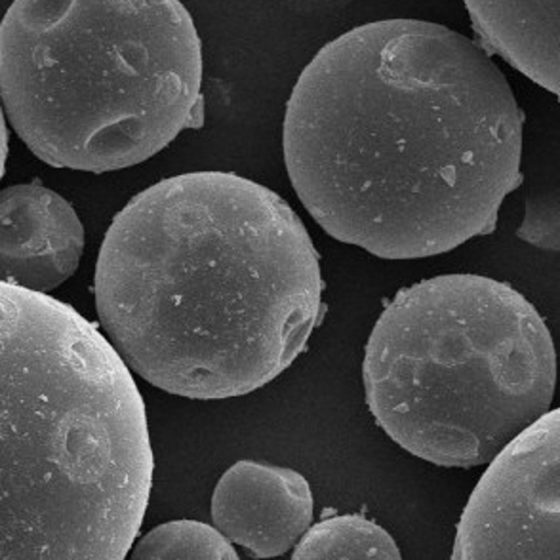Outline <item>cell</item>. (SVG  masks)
Listing matches in <instances>:
<instances>
[{
    "label": "cell",
    "instance_id": "ba28073f",
    "mask_svg": "<svg viewBox=\"0 0 560 560\" xmlns=\"http://www.w3.org/2000/svg\"><path fill=\"white\" fill-rule=\"evenodd\" d=\"M84 229L73 207L38 182L2 191V282L48 294L79 269Z\"/></svg>",
    "mask_w": 560,
    "mask_h": 560
},
{
    "label": "cell",
    "instance_id": "8fae6325",
    "mask_svg": "<svg viewBox=\"0 0 560 560\" xmlns=\"http://www.w3.org/2000/svg\"><path fill=\"white\" fill-rule=\"evenodd\" d=\"M128 560H241L215 526L172 521L156 526L132 547Z\"/></svg>",
    "mask_w": 560,
    "mask_h": 560
},
{
    "label": "cell",
    "instance_id": "7a4b0ae2",
    "mask_svg": "<svg viewBox=\"0 0 560 560\" xmlns=\"http://www.w3.org/2000/svg\"><path fill=\"white\" fill-rule=\"evenodd\" d=\"M94 288L126 364L197 400L273 382L323 310L302 220L277 192L229 172L182 174L136 195L105 235Z\"/></svg>",
    "mask_w": 560,
    "mask_h": 560
},
{
    "label": "cell",
    "instance_id": "4fadbf2b",
    "mask_svg": "<svg viewBox=\"0 0 560 560\" xmlns=\"http://www.w3.org/2000/svg\"><path fill=\"white\" fill-rule=\"evenodd\" d=\"M302 7L311 8V10H336L351 4L353 0H298Z\"/></svg>",
    "mask_w": 560,
    "mask_h": 560
},
{
    "label": "cell",
    "instance_id": "5b68a950",
    "mask_svg": "<svg viewBox=\"0 0 560 560\" xmlns=\"http://www.w3.org/2000/svg\"><path fill=\"white\" fill-rule=\"evenodd\" d=\"M362 376L370 412L398 446L443 467H479L549 413L557 353L515 288L444 275L385 307Z\"/></svg>",
    "mask_w": 560,
    "mask_h": 560
},
{
    "label": "cell",
    "instance_id": "9c48e42d",
    "mask_svg": "<svg viewBox=\"0 0 560 560\" xmlns=\"http://www.w3.org/2000/svg\"><path fill=\"white\" fill-rule=\"evenodd\" d=\"M488 46L560 100V0H464Z\"/></svg>",
    "mask_w": 560,
    "mask_h": 560
},
{
    "label": "cell",
    "instance_id": "8992f818",
    "mask_svg": "<svg viewBox=\"0 0 560 560\" xmlns=\"http://www.w3.org/2000/svg\"><path fill=\"white\" fill-rule=\"evenodd\" d=\"M452 560H560V408L490 464L457 524Z\"/></svg>",
    "mask_w": 560,
    "mask_h": 560
},
{
    "label": "cell",
    "instance_id": "52a82bcc",
    "mask_svg": "<svg viewBox=\"0 0 560 560\" xmlns=\"http://www.w3.org/2000/svg\"><path fill=\"white\" fill-rule=\"evenodd\" d=\"M307 479L288 467L243 459L212 494V523L254 559H275L302 541L313 521Z\"/></svg>",
    "mask_w": 560,
    "mask_h": 560
},
{
    "label": "cell",
    "instance_id": "6da1fadb",
    "mask_svg": "<svg viewBox=\"0 0 560 560\" xmlns=\"http://www.w3.org/2000/svg\"><path fill=\"white\" fill-rule=\"evenodd\" d=\"M282 145L295 195L328 235L380 258H428L495 228L521 184L523 113L482 46L393 18L315 54Z\"/></svg>",
    "mask_w": 560,
    "mask_h": 560
},
{
    "label": "cell",
    "instance_id": "3957f363",
    "mask_svg": "<svg viewBox=\"0 0 560 560\" xmlns=\"http://www.w3.org/2000/svg\"><path fill=\"white\" fill-rule=\"evenodd\" d=\"M130 366L50 295L2 282V560H125L155 457Z\"/></svg>",
    "mask_w": 560,
    "mask_h": 560
},
{
    "label": "cell",
    "instance_id": "7c38bea8",
    "mask_svg": "<svg viewBox=\"0 0 560 560\" xmlns=\"http://www.w3.org/2000/svg\"><path fill=\"white\" fill-rule=\"evenodd\" d=\"M518 236L539 250L560 252V174L532 189Z\"/></svg>",
    "mask_w": 560,
    "mask_h": 560
},
{
    "label": "cell",
    "instance_id": "30bf717a",
    "mask_svg": "<svg viewBox=\"0 0 560 560\" xmlns=\"http://www.w3.org/2000/svg\"><path fill=\"white\" fill-rule=\"evenodd\" d=\"M292 560H402L397 541L362 515H338L311 526Z\"/></svg>",
    "mask_w": 560,
    "mask_h": 560
},
{
    "label": "cell",
    "instance_id": "277c9868",
    "mask_svg": "<svg viewBox=\"0 0 560 560\" xmlns=\"http://www.w3.org/2000/svg\"><path fill=\"white\" fill-rule=\"evenodd\" d=\"M0 86L43 163L105 174L202 125V46L182 0H14Z\"/></svg>",
    "mask_w": 560,
    "mask_h": 560
}]
</instances>
